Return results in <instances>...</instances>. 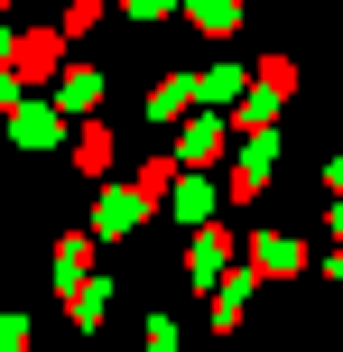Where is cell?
Instances as JSON below:
<instances>
[{"label":"cell","instance_id":"obj_7","mask_svg":"<svg viewBox=\"0 0 343 352\" xmlns=\"http://www.w3.org/2000/svg\"><path fill=\"white\" fill-rule=\"evenodd\" d=\"M167 204H177L186 223H204V213H214V186H204V176H186V167H177V186H167Z\"/></svg>","mask_w":343,"mask_h":352},{"label":"cell","instance_id":"obj_12","mask_svg":"<svg viewBox=\"0 0 343 352\" xmlns=\"http://www.w3.org/2000/svg\"><path fill=\"white\" fill-rule=\"evenodd\" d=\"M0 352H19V316H0Z\"/></svg>","mask_w":343,"mask_h":352},{"label":"cell","instance_id":"obj_1","mask_svg":"<svg viewBox=\"0 0 343 352\" xmlns=\"http://www.w3.org/2000/svg\"><path fill=\"white\" fill-rule=\"evenodd\" d=\"M223 269H241V241H232L223 223H204V232H195V250H186V278H195V287H214Z\"/></svg>","mask_w":343,"mask_h":352},{"label":"cell","instance_id":"obj_5","mask_svg":"<svg viewBox=\"0 0 343 352\" xmlns=\"http://www.w3.org/2000/svg\"><path fill=\"white\" fill-rule=\"evenodd\" d=\"M84 278H93V232H65V241H56V287L74 297Z\"/></svg>","mask_w":343,"mask_h":352},{"label":"cell","instance_id":"obj_4","mask_svg":"<svg viewBox=\"0 0 343 352\" xmlns=\"http://www.w3.org/2000/svg\"><path fill=\"white\" fill-rule=\"evenodd\" d=\"M93 102H102V74H93V65H74L65 84H56V111H65V121H93Z\"/></svg>","mask_w":343,"mask_h":352},{"label":"cell","instance_id":"obj_3","mask_svg":"<svg viewBox=\"0 0 343 352\" xmlns=\"http://www.w3.org/2000/svg\"><path fill=\"white\" fill-rule=\"evenodd\" d=\"M65 56V37H47V28H28V37H10V84H37V74Z\"/></svg>","mask_w":343,"mask_h":352},{"label":"cell","instance_id":"obj_2","mask_svg":"<svg viewBox=\"0 0 343 352\" xmlns=\"http://www.w3.org/2000/svg\"><path fill=\"white\" fill-rule=\"evenodd\" d=\"M297 269H307L297 232H260V241H251V278H297Z\"/></svg>","mask_w":343,"mask_h":352},{"label":"cell","instance_id":"obj_13","mask_svg":"<svg viewBox=\"0 0 343 352\" xmlns=\"http://www.w3.org/2000/svg\"><path fill=\"white\" fill-rule=\"evenodd\" d=\"M325 269H334V278H343V250H334V260H325Z\"/></svg>","mask_w":343,"mask_h":352},{"label":"cell","instance_id":"obj_14","mask_svg":"<svg viewBox=\"0 0 343 352\" xmlns=\"http://www.w3.org/2000/svg\"><path fill=\"white\" fill-rule=\"evenodd\" d=\"M334 232H343V204H334Z\"/></svg>","mask_w":343,"mask_h":352},{"label":"cell","instance_id":"obj_9","mask_svg":"<svg viewBox=\"0 0 343 352\" xmlns=\"http://www.w3.org/2000/svg\"><path fill=\"white\" fill-rule=\"evenodd\" d=\"M204 158H223V121H195L177 140V167H204Z\"/></svg>","mask_w":343,"mask_h":352},{"label":"cell","instance_id":"obj_15","mask_svg":"<svg viewBox=\"0 0 343 352\" xmlns=\"http://www.w3.org/2000/svg\"><path fill=\"white\" fill-rule=\"evenodd\" d=\"M0 10H10V0H0Z\"/></svg>","mask_w":343,"mask_h":352},{"label":"cell","instance_id":"obj_8","mask_svg":"<svg viewBox=\"0 0 343 352\" xmlns=\"http://www.w3.org/2000/svg\"><path fill=\"white\" fill-rule=\"evenodd\" d=\"M10 140H19V148H47V140H56V111L19 102V111H10Z\"/></svg>","mask_w":343,"mask_h":352},{"label":"cell","instance_id":"obj_10","mask_svg":"<svg viewBox=\"0 0 343 352\" xmlns=\"http://www.w3.org/2000/svg\"><path fill=\"white\" fill-rule=\"evenodd\" d=\"M74 158H84V167H102V158H111V130H102V121H84V140H74Z\"/></svg>","mask_w":343,"mask_h":352},{"label":"cell","instance_id":"obj_11","mask_svg":"<svg viewBox=\"0 0 343 352\" xmlns=\"http://www.w3.org/2000/svg\"><path fill=\"white\" fill-rule=\"evenodd\" d=\"M121 10H130V19H167L177 0H121Z\"/></svg>","mask_w":343,"mask_h":352},{"label":"cell","instance_id":"obj_6","mask_svg":"<svg viewBox=\"0 0 343 352\" xmlns=\"http://www.w3.org/2000/svg\"><path fill=\"white\" fill-rule=\"evenodd\" d=\"M186 19H195L204 37H232L241 28V0H186Z\"/></svg>","mask_w":343,"mask_h":352}]
</instances>
